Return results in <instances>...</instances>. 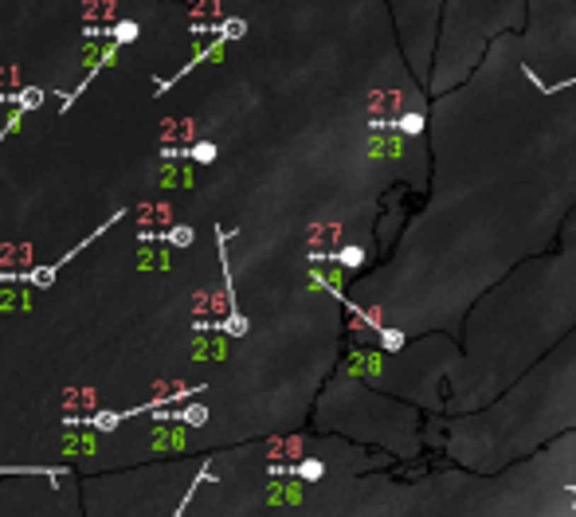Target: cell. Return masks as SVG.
<instances>
[{"mask_svg":"<svg viewBox=\"0 0 576 517\" xmlns=\"http://www.w3.org/2000/svg\"><path fill=\"white\" fill-rule=\"evenodd\" d=\"M373 337H376V345L388 349V353H400V349H404V333H400V330H384V325H381Z\"/></svg>","mask_w":576,"mask_h":517,"instance_id":"1","label":"cell"},{"mask_svg":"<svg viewBox=\"0 0 576 517\" xmlns=\"http://www.w3.org/2000/svg\"><path fill=\"white\" fill-rule=\"evenodd\" d=\"M392 126L400 129V134H408V137H415V134H424V118H420V114H400L396 122H392Z\"/></svg>","mask_w":576,"mask_h":517,"instance_id":"2","label":"cell"},{"mask_svg":"<svg viewBox=\"0 0 576 517\" xmlns=\"http://www.w3.org/2000/svg\"><path fill=\"white\" fill-rule=\"evenodd\" d=\"M326 259H333V263H341V267H361L364 263V247H345V251L326 255Z\"/></svg>","mask_w":576,"mask_h":517,"instance_id":"3","label":"cell"},{"mask_svg":"<svg viewBox=\"0 0 576 517\" xmlns=\"http://www.w3.org/2000/svg\"><path fill=\"white\" fill-rule=\"evenodd\" d=\"M294 475L298 478H322V463H318V458H306V463L294 467Z\"/></svg>","mask_w":576,"mask_h":517,"instance_id":"4","label":"cell"},{"mask_svg":"<svg viewBox=\"0 0 576 517\" xmlns=\"http://www.w3.org/2000/svg\"><path fill=\"white\" fill-rule=\"evenodd\" d=\"M212 157H216L212 145H196V161H212Z\"/></svg>","mask_w":576,"mask_h":517,"instance_id":"5","label":"cell"}]
</instances>
